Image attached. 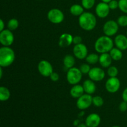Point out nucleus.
I'll return each instance as SVG.
<instances>
[{
    "label": "nucleus",
    "instance_id": "obj_10",
    "mask_svg": "<svg viewBox=\"0 0 127 127\" xmlns=\"http://www.w3.org/2000/svg\"><path fill=\"white\" fill-rule=\"evenodd\" d=\"M120 81L117 77L110 78L105 82V89L109 93H117L120 88Z\"/></svg>",
    "mask_w": 127,
    "mask_h": 127
},
{
    "label": "nucleus",
    "instance_id": "obj_37",
    "mask_svg": "<svg viewBox=\"0 0 127 127\" xmlns=\"http://www.w3.org/2000/svg\"><path fill=\"white\" fill-rule=\"evenodd\" d=\"M4 29V22L2 21V19H1L0 20V32Z\"/></svg>",
    "mask_w": 127,
    "mask_h": 127
},
{
    "label": "nucleus",
    "instance_id": "obj_9",
    "mask_svg": "<svg viewBox=\"0 0 127 127\" xmlns=\"http://www.w3.org/2000/svg\"><path fill=\"white\" fill-rule=\"evenodd\" d=\"M40 74L44 77H50L53 72L52 64L47 60H42L38 63L37 66Z\"/></svg>",
    "mask_w": 127,
    "mask_h": 127
},
{
    "label": "nucleus",
    "instance_id": "obj_24",
    "mask_svg": "<svg viewBox=\"0 0 127 127\" xmlns=\"http://www.w3.org/2000/svg\"><path fill=\"white\" fill-rule=\"evenodd\" d=\"M99 60V56L96 53H92L88 55V56L86 58V61L88 64H96Z\"/></svg>",
    "mask_w": 127,
    "mask_h": 127
},
{
    "label": "nucleus",
    "instance_id": "obj_18",
    "mask_svg": "<svg viewBox=\"0 0 127 127\" xmlns=\"http://www.w3.org/2000/svg\"><path fill=\"white\" fill-rule=\"evenodd\" d=\"M83 86L86 94L92 95L96 91V85L94 83V81L91 80V79L84 81L83 84Z\"/></svg>",
    "mask_w": 127,
    "mask_h": 127
},
{
    "label": "nucleus",
    "instance_id": "obj_16",
    "mask_svg": "<svg viewBox=\"0 0 127 127\" xmlns=\"http://www.w3.org/2000/svg\"><path fill=\"white\" fill-rule=\"evenodd\" d=\"M73 37L71 34L68 33H62L59 38L58 41V45L60 47L65 48V47H69V45L73 43Z\"/></svg>",
    "mask_w": 127,
    "mask_h": 127
},
{
    "label": "nucleus",
    "instance_id": "obj_20",
    "mask_svg": "<svg viewBox=\"0 0 127 127\" xmlns=\"http://www.w3.org/2000/svg\"><path fill=\"white\" fill-rule=\"evenodd\" d=\"M63 63L64 66L66 69H69V68L74 67V64H75V58L71 55H66L63 58Z\"/></svg>",
    "mask_w": 127,
    "mask_h": 127
},
{
    "label": "nucleus",
    "instance_id": "obj_29",
    "mask_svg": "<svg viewBox=\"0 0 127 127\" xmlns=\"http://www.w3.org/2000/svg\"><path fill=\"white\" fill-rule=\"evenodd\" d=\"M118 24L121 27H127V15H122L117 19Z\"/></svg>",
    "mask_w": 127,
    "mask_h": 127
},
{
    "label": "nucleus",
    "instance_id": "obj_38",
    "mask_svg": "<svg viewBox=\"0 0 127 127\" xmlns=\"http://www.w3.org/2000/svg\"><path fill=\"white\" fill-rule=\"evenodd\" d=\"M79 124H80V122H79V119H76V120H74V122H73V125L75 127L78 126Z\"/></svg>",
    "mask_w": 127,
    "mask_h": 127
},
{
    "label": "nucleus",
    "instance_id": "obj_11",
    "mask_svg": "<svg viewBox=\"0 0 127 127\" xmlns=\"http://www.w3.org/2000/svg\"><path fill=\"white\" fill-rule=\"evenodd\" d=\"M73 54L74 57L79 60L86 59L88 55V50L86 46L83 43L75 45L73 47Z\"/></svg>",
    "mask_w": 127,
    "mask_h": 127
},
{
    "label": "nucleus",
    "instance_id": "obj_19",
    "mask_svg": "<svg viewBox=\"0 0 127 127\" xmlns=\"http://www.w3.org/2000/svg\"><path fill=\"white\" fill-rule=\"evenodd\" d=\"M84 93L85 92H84L83 86L78 84L73 85V86L71 88L70 92H69L71 96L74 99H78L81 95H83Z\"/></svg>",
    "mask_w": 127,
    "mask_h": 127
},
{
    "label": "nucleus",
    "instance_id": "obj_41",
    "mask_svg": "<svg viewBox=\"0 0 127 127\" xmlns=\"http://www.w3.org/2000/svg\"><path fill=\"white\" fill-rule=\"evenodd\" d=\"M2 67H1L0 68V78H2Z\"/></svg>",
    "mask_w": 127,
    "mask_h": 127
},
{
    "label": "nucleus",
    "instance_id": "obj_1",
    "mask_svg": "<svg viewBox=\"0 0 127 127\" xmlns=\"http://www.w3.org/2000/svg\"><path fill=\"white\" fill-rule=\"evenodd\" d=\"M78 22L81 28L86 31H91L94 29L97 24V19L93 13L84 12L79 16Z\"/></svg>",
    "mask_w": 127,
    "mask_h": 127
},
{
    "label": "nucleus",
    "instance_id": "obj_17",
    "mask_svg": "<svg viewBox=\"0 0 127 127\" xmlns=\"http://www.w3.org/2000/svg\"><path fill=\"white\" fill-rule=\"evenodd\" d=\"M112 58L109 53H101L99 56V62L102 68H108L110 66L112 62Z\"/></svg>",
    "mask_w": 127,
    "mask_h": 127
},
{
    "label": "nucleus",
    "instance_id": "obj_45",
    "mask_svg": "<svg viewBox=\"0 0 127 127\" xmlns=\"http://www.w3.org/2000/svg\"><path fill=\"white\" fill-rule=\"evenodd\" d=\"M38 1H40V0H38Z\"/></svg>",
    "mask_w": 127,
    "mask_h": 127
},
{
    "label": "nucleus",
    "instance_id": "obj_44",
    "mask_svg": "<svg viewBox=\"0 0 127 127\" xmlns=\"http://www.w3.org/2000/svg\"><path fill=\"white\" fill-rule=\"evenodd\" d=\"M126 34H127V32H126Z\"/></svg>",
    "mask_w": 127,
    "mask_h": 127
},
{
    "label": "nucleus",
    "instance_id": "obj_43",
    "mask_svg": "<svg viewBox=\"0 0 127 127\" xmlns=\"http://www.w3.org/2000/svg\"><path fill=\"white\" fill-rule=\"evenodd\" d=\"M120 127L117 126V125H114V126H112V127Z\"/></svg>",
    "mask_w": 127,
    "mask_h": 127
},
{
    "label": "nucleus",
    "instance_id": "obj_15",
    "mask_svg": "<svg viewBox=\"0 0 127 127\" xmlns=\"http://www.w3.org/2000/svg\"><path fill=\"white\" fill-rule=\"evenodd\" d=\"M114 43L117 48L121 50H127V36L124 34H119L115 37Z\"/></svg>",
    "mask_w": 127,
    "mask_h": 127
},
{
    "label": "nucleus",
    "instance_id": "obj_33",
    "mask_svg": "<svg viewBox=\"0 0 127 127\" xmlns=\"http://www.w3.org/2000/svg\"><path fill=\"white\" fill-rule=\"evenodd\" d=\"M119 110L122 112H125L127 110V102L123 100L119 105Z\"/></svg>",
    "mask_w": 127,
    "mask_h": 127
},
{
    "label": "nucleus",
    "instance_id": "obj_25",
    "mask_svg": "<svg viewBox=\"0 0 127 127\" xmlns=\"http://www.w3.org/2000/svg\"><path fill=\"white\" fill-rule=\"evenodd\" d=\"M19 22L18 20L16 19L15 18H12L11 19L8 21L7 24V27L8 29L12 31L17 29L19 27Z\"/></svg>",
    "mask_w": 127,
    "mask_h": 127
},
{
    "label": "nucleus",
    "instance_id": "obj_39",
    "mask_svg": "<svg viewBox=\"0 0 127 127\" xmlns=\"http://www.w3.org/2000/svg\"><path fill=\"white\" fill-rule=\"evenodd\" d=\"M84 114H85V112H84V110H81V112L78 114V117H82L84 116Z\"/></svg>",
    "mask_w": 127,
    "mask_h": 127
},
{
    "label": "nucleus",
    "instance_id": "obj_7",
    "mask_svg": "<svg viewBox=\"0 0 127 127\" xmlns=\"http://www.w3.org/2000/svg\"><path fill=\"white\" fill-rule=\"evenodd\" d=\"M119 28V26L117 22L110 20L104 24L103 26V32L105 35L112 37L117 33Z\"/></svg>",
    "mask_w": 127,
    "mask_h": 127
},
{
    "label": "nucleus",
    "instance_id": "obj_40",
    "mask_svg": "<svg viewBox=\"0 0 127 127\" xmlns=\"http://www.w3.org/2000/svg\"><path fill=\"white\" fill-rule=\"evenodd\" d=\"M76 127H87V125H86V124H83V123H81V124H79Z\"/></svg>",
    "mask_w": 127,
    "mask_h": 127
},
{
    "label": "nucleus",
    "instance_id": "obj_30",
    "mask_svg": "<svg viewBox=\"0 0 127 127\" xmlns=\"http://www.w3.org/2000/svg\"><path fill=\"white\" fill-rule=\"evenodd\" d=\"M119 8L122 12L127 14V0H119Z\"/></svg>",
    "mask_w": 127,
    "mask_h": 127
},
{
    "label": "nucleus",
    "instance_id": "obj_28",
    "mask_svg": "<svg viewBox=\"0 0 127 127\" xmlns=\"http://www.w3.org/2000/svg\"><path fill=\"white\" fill-rule=\"evenodd\" d=\"M118 74H119V70L118 68L116 66H110V67L108 68L107 69V74L110 78L112 77H117Z\"/></svg>",
    "mask_w": 127,
    "mask_h": 127
},
{
    "label": "nucleus",
    "instance_id": "obj_13",
    "mask_svg": "<svg viewBox=\"0 0 127 127\" xmlns=\"http://www.w3.org/2000/svg\"><path fill=\"white\" fill-rule=\"evenodd\" d=\"M95 14L100 18H105L110 13V9L109 4L105 2H99L95 6Z\"/></svg>",
    "mask_w": 127,
    "mask_h": 127
},
{
    "label": "nucleus",
    "instance_id": "obj_27",
    "mask_svg": "<svg viewBox=\"0 0 127 127\" xmlns=\"http://www.w3.org/2000/svg\"><path fill=\"white\" fill-rule=\"evenodd\" d=\"M95 0H81V5L85 9H91L94 7Z\"/></svg>",
    "mask_w": 127,
    "mask_h": 127
},
{
    "label": "nucleus",
    "instance_id": "obj_5",
    "mask_svg": "<svg viewBox=\"0 0 127 127\" xmlns=\"http://www.w3.org/2000/svg\"><path fill=\"white\" fill-rule=\"evenodd\" d=\"M47 19L52 23L58 24L64 21V15L59 9L53 8L50 10L47 13Z\"/></svg>",
    "mask_w": 127,
    "mask_h": 127
},
{
    "label": "nucleus",
    "instance_id": "obj_3",
    "mask_svg": "<svg viewBox=\"0 0 127 127\" xmlns=\"http://www.w3.org/2000/svg\"><path fill=\"white\" fill-rule=\"evenodd\" d=\"M16 58L15 52L9 47H3L0 48V66L2 68L9 66L14 63Z\"/></svg>",
    "mask_w": 127,
    "mask_h": 127
},
{
    "label": "nucleus",
    "instance_id": "obj_32",
    "mask_svg": "<svg viewBox=\"0 0 127 127\" xmlns=\"http://www.w3.org/2000/svg\"><path fill=\"white\" fill-rule=\"evenodd\" d=\"M108 4L111 10H115L119 8V1L117 0H112L110 2L108 3Z\"/></svg>",
    "mask_w": 127,
    "mask_h": 127
},
{
    "label": "nucleus",
    "instance_id": "obj_31",
    "mask_svg": "<svg viewBox=\"0 0 127 127\" xmlns=\"http://www.w3.org/2000/svg\"><path fill=\"white\" fill-rule=\"evenodd\" d=\"M91 69V68L89 64H87V63H84V64H81L80 66V68H79V69L83 73V74H88Z\"/></svg>",
    "mask_w": 127,
    "mask_h": 127
},
{
    "label": "nucleus",
    "instance_id": "obj_12",
    "mask_svg": "<svg viewBox=\"0 0 127 127\" xmlns=\"http://www.w3.org/2000/svg\"><path fill=\"white\" fill-rule=\"evenodd\" d=\"M89 78L94 82L100 81L105 78V73L104 69L99 67H94L91 69L88 73Z\"/></svg>",
    "mask_w": 127,
    "mask_h": 127
},
{
    "label": "nucleus",
    "instance_id": "obj_42",
    "mask_svg": "<svg viewBox=\"0 0 127 127\" xmlns=\"http://www.w3.org/2000/svg\"><path fill=\"white\" fill-rule=\"evenodd\" d=\"M102 2H105V3H109V2H110V1H112V0H101Z\"/></svg>",
    "mask_w": 127,
    "mask_h": 127
},
{
    "label": "nucleus",
    "instance_id": "obj_21",
    "mask_svg": "<svg viewBox=\"0 0 127 127\" xmlns=\"http://www.w3.org/2000/svg\"><path fill=\"white\" fill-rule=\"evenodd\" d=\"M84 7L82 5H79L78 4H74L71 6L69 9L71 14L74 16H80L84 11Z\"/></svg>",
    "mask_w": 127,
    "mask_h": 127
},
{
    "label": "nucleus",
    "instance_id": "obj_4",
    "mask_svg": "<svg viewBox=\"0 0 127 127\" xmlns=\"http://www.w3.org/2000/svg\"><path fill=\"white\" fill-rule=\"evenodd\" d=\"M83 76V73L79 68L73 67L68 69L66 73V79L68 83L71 85H75L81 81Z\"/></svg>",
    "mask_w": 127,
    "mask_h": 127
},
{
    "label": "nucleus",
    "instance_id": "obj_22",
    "mask_svg": "<svg viewBox=\"0 0 127 127\" xmlns=\"http://www.w3.org/2000/svg\"><path fill=\"white\" fill-rule=\"evenodd\" d=\"M110 57L114 61H119L122 58L123 53L122 50H120L117 47H114L109 52Z\"/></svg>",
    "mask_w": 127,
    "mask_h": 127
},
{
    "label": "nucleus",
    "instance_id": "obj_34",
    "mask_svg": "<svg viewBox=\"0 0 127 127\" xmlns=\"http://www.w3.org/2000/svg\"><path fill=\"white\" fill-rule=\"evenodd\" d=\"M50 79L52 81L56 82L57 81L59 80L60 76L59 74H58V73L53 71V73L51 74V75L50 76Z\"/></svg>",
    "mask_w": 127,
    "mask_h": 127
},
{
    "label": "nucleus",
    "instance_id": "obj_26",
    "mask_svg": "<svg viewBox=\"0 0 127 127\" xmlns=\"http://www.w3.org/2000/svg\"><path fill=\"white\" fill-rule=\"evenodd\" d=\"M104 99L99 95L93 97V104L97 107H100L104 105Z\"/></svg>",
    "mask_w": 127,
    "mask_h": 127
},
{
    "label": "nucleus",
    "instance_id": "obj_23",
    "mask_svg": "<svg viewBox=\"0 0 127 127\" xmlns=\"http://www.w3.org/2000/svg\"><path fill=\"white\" fill-rule=\"evenodd\" d=\"M11 97V93L8 88L5 86L0 87V100L1 101H6Z\"/></svg>",
    "mask_w": 127,
    "mask_h": 127
},
{
    "label": "nucleus",
    "instance_id": "obj_6",
    "mask_svg": "<svg viewBox=\"0 0 127 127\" xmlns=\"http://www.w3.org/2000/svg\"><path fill=\"white\" fill-rule=\"evenodd\" d=\"M93 104V97L88 94H84L77 99L76 106L78 109L84 110L88 109Z\"/></svg>",
    "mask_w": 127,
    "mask_h": 127
},
{
    "label": "nucleus",
    "instance_id": "obj_8",
    "mask_svg": "<svg viewBox=\"0 0 127 127\" xmlns=\"http://www.w3.org/2000/svg\"><path fill=\"white\" fill-rule=\"evenodd\" d=\"M14 36L9 29H4L0 32V42L4 47H10L13 43Z\"/></svg>",
    "mask_w": 127,
    "mask_h": 127
},
{
    "label": "nucleus",
    "instance_id": "obj_14",
    "mask_svg": "<svg viewBox=\"0 0 127 127\" xmlns=\"http://www.w3.org/2000/svg\"><path fill=\"white\" fill-rule=\"evenodd\" d=\"M101 122L100 115L95 113L89 114L85 120V124L88 127H98Z\"/></svg>",
    "mask_w": 127,
    "mask_h": 127
},
{
    "label": "nucleus",
    "instance_id": "obj_36",
    "mask_svg": "<svg viewBox=\"0 0 127 127\" xmlns=\"http://www.w3.org/2000/svg\"><path fill=\"white\" fill-rule=\"evenodd\" d=\"M122 97L123 100L127 102V88H125L123 91L122 94Z\"/></svg>",
    "mask_w": 127,
    "mask_h": 127
},
{
    "label": "nucleus",
    "instance_id": "obj_35",
    "mask_svg": "<svg viewBox=\"0 0 127 127\" xmlns=\"http://www.w3.org/2000/svg\"><path fill=\"white\" fill-rule=\"evenodd\" d=\"M82 43V38L80 36H74L73 37V43H74V45H75L79 44V43Z\"/></svg>",
    "mask_w": 127,
    "mask_h": 127
},
{
    "label": "nucleus",
    "instance_id": "obj_2",
    "mask_svg": "<svg viewBox=\"0 0 127 127\" xmlns=\"http://www.w3.org/2000/svg\"><path fill=\"white\" fill-rule=\"evenodd\" d=\"M114 42L110 37L103 35L99 37L94 43V48L97 53H109L114 48Z\"/></svg>",
    "mask_w": 127,
    "mask_h": 127
}]
</instances>
